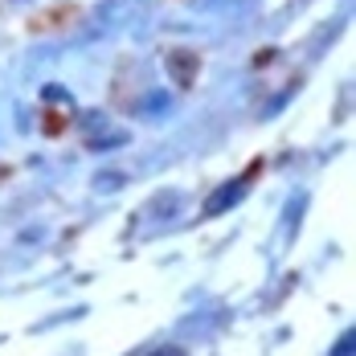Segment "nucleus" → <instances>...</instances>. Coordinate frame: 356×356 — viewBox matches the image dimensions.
Segmentation results:
<instances>
[{"instance_id": "1", "label": "nucleus", "mask_w": 356, "mask_h": 356, "mask_svg": "<svg viewBox=\"0 0 356 356\" xmlns=\"http://www.w3.org/2000/svg\"><path fill=\"white\" fill-rule=\"evenodd\" d=\"M348 353H353V332H344L340 344H336V356H348Z\"/></svg>"}, {"instance_id": "2", "label": "nucleus", "mask_w": 356, "mask_h": 356, "mask_svg": "<svg viewBox=\"0 0 356 356\" xmlns=\"http://www.w3.org/2000/svg\"><path fill=\"white\" fill-rule=\"evenodd\" d=\"M152 356H184L180 348H160V353H152Z\"/></svg>"}]
</instances>
